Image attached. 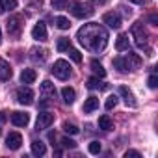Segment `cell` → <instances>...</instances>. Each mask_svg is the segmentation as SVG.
Returning <instances> with one entry per match:
<instances>
[{"label":"cell","instance_id":"1","mask_svg":"<svg viewBox=\"0 0 158 158\" xmlns=\"http://www.w3.org/2000/svg\"><path fill=\"white\" fill-rule=\"evenodd\" d=\"M76 39L80 45L91 52H102L108 45V32L99 24V23H89L84 24L76 34Z\"/></svg>","mask_w":158,"mask_h":158},{"label":"cell","instance_id":"2","mask_svg":"<svg viewBox=\"0 0 158 158\" xmlns=\"http://www.w3.org/2000/svg\"><path fill=\"white\" fill-rule=\"evenodd\" d=\"M128 52V50H127ZM114 65L119 69V71H134L141 65V58L134 52H128L125 58H115L114 60Z\"/></svg>","mask_w":158,"mask_h":158},{"label":"cell","instance_id":"3","mask_svg":"<svg viewBox=\"0 0 158 158\" xmlns=\"http://www.w3.org/2000/svg\"><path fill=\"white\" fill-rule=\"evenodd\" d=\"M130 34H132V37H134V41H136V47H139V48H145V47H147V37H149V35H147V32H145V28H143L141 23L132 24Z\"/></svg>","mask_w":158,"mask_h":158},{"label":"cell","instance_id":"4","mask_svg":"<svg viewBox=\"0 0 158 158\" xmlns=\"http://www.w3.org/2000/svg\"><path fill=\"white\" fill-rule=\"evenodd\" d=\"M71 13L76 19H88L93 15V10L89 6H84L82 2H78V0H74V2H71Z\"/></svg>","mask_w":158,"mask_h":158},{"label":"cell","instance_id":"5","mask_svg":"<svg viewBox=\"0 0 158 158\" xmlns=\"http://www.w3.org/2000/svg\"><path fill=\"white\" fill-rule=\"evenodd\" d=\"M52 74L56 78H60V80H67V78L71 76V65L65 61V60H58L52 67Z\"/></svg>","mask_w":158,"mask_h":158},{"label":"cell","instance_id":"6","mask_svg":"<svg viewBox=\"0 0 158 158\" xmlns=\"http://www.w3.org/2000/svg\"><path fill=\"white\" fill-rule=\"evenodd\" d=\"M21 30H23V17H21V15L10 17V19H8V34L13 35V37H17V35L21 34Z\"/></svg>","mask_w":158,"mask_h":158},{"label":"cell","instance_id":"7","mask_svg":"<svg viewBox=\"0 0 158 158\" xmlns=\"http://www.w3.org/2000/svg\"><path fill=\"white\" fill-rule=\"evenodd\" d=\"M21 145H23V136H21L19 132H10V134L6 136V147H8L10 151H17Z\"/></svg>","mask_w":158,"mask_h":158},{"label":"cell","instance_id":"8","mask_svg":"<svg viewBox=\"0 0 158 158\" xmlns=\"http://www.w3.org/2000/svg\"><path fill=\"white\" fill-rule=\"evenodd\" d=\"M17 101H19L21 104H26V106L34 104V91H32L30 88H21V89L17 91Z\"/></svg>","mask_w":158,"mask_h":158},{"label":"cell","instance_id":"9","mask_svg":"<svg viewBox=\"0 0 158 158\" xmlns=\"http://www.w3.org/2000/svg\"><path fill=\"white\" fill-rule=\"evenodd\" d=\"M52 123H54V114L43 112V114H39V117H37L35 128H37V130H45V128H48V127H50Z\"/></svg>","mask_w":158,"mask_h":158},{"label":"cell","instance_id":"10","mask_svg":"<svg viewBox=\"0 0 158 158\" xmlns=\"http://www.w3.org/2000/svg\"><path fill=\"white\" fill-rule=\"evenodd\" d=\"M47 26H45V23H37L34 28H32V37L35 39V41H47Z\"/></svg>","mask_w":158,"mask_h":158},{"label":"cell","instance_id":"11","mask_svg":"<svg viewBox=\"0 0 158 158\" xmlns=\"http://www.w3.org/2000/svg\"><path fill=\"white\" fill-rule=\"evenodd\" d=\"M11 123L15 127H26L30 123V115L26 112H13L11 114Z\"/></svg>","mask_w":158,"mask_h":158},{"label":"cell","instance_id":"12","mask_svg":"<svg viewBox=\"0 0 158 158\" xmlns=\"http://www.w3.org/2000/svg\"><path fill=\"white\" fill-rule=\"evenodd\" d=\"M102 21H104V24H108V26L114 28V30H119V28H121V17H119L117 13H106V15L102 17Z\"/></svg>","mask_w":158,"mask_h":158},{"label":"cell","instance_id":"13","mask_svg":"<svg viewBox=\"0 0 158 158\" xmlns=\"http://www.w3.org/2000/svg\"><path fill=\"white\" fill-rule=\"evenodd\" d=\"M119 93H121V97H123V101H125L127 106H130V108H136V106H138V102H136V99H134V95H132V91H130L128 88L121 86V88H119Z\"/></svg>","mask_w":158,"mask_h":158},{"label":"cell","instance_id":"14","mask_svg":"<svg viewBox=\"0 0 158 158\" xmlns=\"http://www.w3.org/2000/svg\"><path fill=\"white\" fill-rule=\"evenodd\" d=\"M11 74H13V71H11V65H10L6 60H2V58H0V80H10V78H11Z\"/></svg>","mask_w":158,"mask_h":158},{"label":"cell","instance_id":"15","mask_svg":"<svg viewBox=\"0 0 158 158\" xmlns=\"http://www.w3.org/2000/svg\"><path fill=\"white\" fill-rule=\"evenodd\" d=\"M35 78H37V73H35L34 69H24V71L21 73V82H23V84H34Z\"/></svg>","mask_w":158,"mask_h":158},{"label":"cell","instance_id":"16","mask_svg":"<svg viewBox=\"0 0 158 158\" xmlns=\"http://www.w3.org/2000/svg\"><path fill=\"white\" fill-rule=\"evenodd\" d=\"M128 47H130L128 35H127V34H121V35L117 37V41H115V50H117V52H127Z\"/></svg>","mask_w":158,"mask_h":158},{"label":"cell","instance_id":"17","mask_svg":"<svg viewBox=\"0 0 158 158\" xmlns=\"http://www.w3.org/2000/svg\"><path fill=\"white\" fill-rule=\"evenodd\" d=\"M97 108H99V99H97V97H88L86 102H84V112H86V114H91V112H95Z\"/></svg>","mask_w":158,"mask_h":158},{"label":"cell","instance_id":"18","mask_svg":"<svg viewBox=\"0 0 158 158\" xmlns=\"http://www.w3.org/2000/svg\"><path fill=\"white\" fill-rule=\"evenodd\" d=\"M41 93H43L45 97H54V95H56V89H54V84H52L50 80H45V82L41 84Z\"/></svg>","mask_w":158,"mask_h":158},{"label":"cell","instance_id":"19","mask_svg":"<svg viewBox=\"0 0 158 158\" xmlns=\"http://www.w3.org/2000/svg\"><path fill=\"white\" fill-rule=\"evenodd\" d=\"M47 152V147H45V143L43 141H32V154L34 156H43Z\"/></svg>","mask_w":158,"mask_h":158},{"label":"cell","instance_id":"20","mask_svg":"<svg viewBox=\"0 0 158 158\" xmlns=\"http://www.w3.org/2000/svg\"><path fill=\"white\" fill-rule=\"evenodd\" d=\"M61 97H63V101H65L67 104H73V102H74L76 93H74V89H73V88H63V89H61Z\"/></svg>","mask_w":158,"mask_h":158},{"label":"cell","instance_id":"21","mask_svg":"<svg viewBox=\"0 0 158 158\" xmlns=\"http://www.w3.org/2000/svg\"><path fill=\"white\" fill-rule=\"evenodd\" d=\"M91 71H93L99 78H104V76H106V69H104L97 60H93V61H91Z\"/></svg>","mask_w":158,"mask_h":158},{"label":"cell","instance_id":"22","mask_svg":"<svg viewBox=\"0 0 158 158\" xmlns=\"http://www.w3.org/2000/svg\"><path fill=\"white\" fill-rule=\"evenodd\" d=\"M99 128H102V130H112V128H114L112 119H110L108 115H101V117H99Z\"/></svg>","mask_w":158,"mask_h":158},{"label":"cell","instance_id":"23","mask_svg":"<svg viewBox=\"0 0 158 158\" xmlns=\"http://www.w3.org/2000/svg\"><path fill=\"white\" fill-rule=\"evenodd\" d=\"M88 88L89 89H106V84H102L99 80V76H97V78H89L88 80Z\"/></svg>","mask_w":158,"mask_h":158},{"label":"cell","instance_id":"24","mask_svg":"<svg viewBox=\"0 0 158 158\" xmlns=\"http://www.w3.org/2000/svg\"><path fill=\"white\" fill-rule=\"evenodd\" d=\"M45 58H47V50H43V48H34V50H32V60H35V61H45Z\"/></svg>","mask_w":158,"mask_h":158},{"label":"cell","instance_id":"25","mask_svg":"<svg viewBox=\"0 0 158 158\" xmlns=\"http://www.w3.org/2000/svg\"><path fill=\"white\" fill-rule=\"evenodd\" d=\"M56 26L60 30H69L71 28V23H69L67 17H56Z\"/></svg>","mask_w":158,"mask_h":158},{"label":"cell","instance_id":"26","mask_svg":"<svg viewBox=\"0 0 158 158\" xmlns=\"http://www.w3.org/2000/svg\"><path fill=\"white\" fill-rule=\"evenodd\" d=\"M69 47H71V41H69L67 37H60V39H58V47H56V48H58L60 52H63V50H67Z\"/></svg>","mask_w":158,"mask_h":158},{"label":"cell","instance_id":"27","mask_svg":"<svg viewBox=\"0 0 158 158\" xmlns=\"http://www.w3.org/2000/svg\"><path fill=\"white\" fill-rule=\"evenodd\" d=\"M67 50H69V56H71V60H73V61H76V63H80V61H82V54L78 52L76 48H71V47H69Z\"/></svg>","mask_w":158,"mask_h":158},{"label":"cell","instance_id":"28","mask_svg":"<svg viewBox=\"0 0 158 158\" xmlns=\"http://www.w3.org/2000/svg\"><path fill=\"white\" fill-rule=\"evenodd\" d=\"M69 6V0H52V8L54 10H65Z\"/></svg>","mask_w":158,"mask_h":158},{"label":"cell","instance_id":"29","mask_svg":"<svg viewBox=\"0 0 158 158\" xmlns=\"http://www.w3.org/2000/svg\"><path fill=\"white\" fill-rule=\"evenodd\" d=\"M63 130L67 132V134H78V127H74L73 123H63Z\"/></svg>","mask_w":158,"mask_h":158},{"label":"cell","instance_id":"30","mask_svg":"<svg viewBox=\"0 0 158 158\" xmlns=\"http://www.w3.org/2000/svg\"><path fill=\"white\" fill-rule=\"evenodd\" d=\"M88 151H89L91 154H99V152H101V143H99V141H91L89 147H88Z\"/></svg>","mask_w":158,"mask_h":158},{"label":"cell","instance_id":"31","mask_svg":"<svg viewBox=\"0 0 158 158\" xmlns=\"http://www.w3.org/2000/svg\"><path fill=\"white\" fill-rule=\"evenodd\" d=\"M2 6H4V11L6 10H15L17 8V0H2Z\"/></svg>","mask_w":158,"mask_h":158},{"label":"cell","instance_id":"32","mask_svg":"<svg viewBox=\"0 0 158 158\" xmlns=\"http://www.w3.org/2000/svg\"><path fill=\"white\" fill-rule=\"evenodd\" d=\"M115 104H117V97L115 95H112V97H108V101H106V110H112V108H115Z\"/></svg>","mask_w":158,"mask_h":158},{"label":"cell","instance_id":"33","mask_svg":"<svg viewBox=\"0 0 158 158\" xmlns=\"http://www.w3.org/2000/svg\"><path fill=\"white\" fill-rule=\"evenodd\" d=\"M61 145H63L65 149H74V147H76V141H73L71 138H63V139H61Z\"/></svg>","mask_w":158,"mask_h":158},{"label":"cell","instance_id":"34","mask_svg":"<svg viewBox=\"0 0 158 158\" xmlns=\"http://www.w3.org/2000/svg\"><path fill=\"white\" fill-rule=\"evenodd\" d=\"M147 84H149V88H151V89H154V88L158 86V78H156V74H151V76H149Z\"/></svg>","mask_w":158,"mask_h":158},{"label":"cell","instance_id":"35","mask_svg":"<svg viewBox=\"0 0 158 158\" xmlns=\"http://www.w3.org/2000/svg\"><path fill=\"white\" fill-rule=\"evenodd\" d=\"M141 154L138 152V151H127L125 152V158H139Z\"/></svg>","mask_w":158,"mask_h":158},{"label":"cell","instance_id":"36","mask_svg":"<svg viewBox=\"0 0 158 158\" xmlns=\"http://www.w3.org/2000/svg\"><path fill=\"white\" fill-rule=\"evenodd\" d=\"M149 21H151V23H152V24L156 26V24H158V17H156V13H152V15L149 17Z\"/></svg>","mask_w":158,"mask_h":158},{"label":"cell","instance_id":"37","mask_svg":"<svg viewBox=\"0 0 158 158\" xmlns=\"http://www.w3.org/2000/svg\"><path fill=\"white\" fill-rule=\"evenodd\" d=\"M6 114H8V112H4V110L0 112V123H4V121L8 119V115H6Z\"/></svg>","mask_w":158,"mask_h":158},{"label":"cell","instance_id":"38","mask_svg":"<svg viewBox=\"0 0 158 158\" xmlns=\"http://www.w3.org/2000/svg\"><path fill=\"white\" fill-rule=\"evenodd\" d=\"M91 2H95V4H104L106 0H91Z\"/></svg>","mask_w":158,"mask_h":158},{"label":"cell","instance_id":"39","mask_svg":"<svg viewBox=\"0 0 158 158\" xmlns=\"http://www.w3.org/2000/svg\"><path fill=\"white\" fill-rule=\"evenodd\" d=\"M4 11V6H2V0H0V13H2Z\"/></svg>","mask_w":158,"mask_h":158},{"label":"cell","instance_id":"40","mask_svg":"<svg viewBox=\"0 0 158 158\" xmlns=\"http://www.w3.org/2000/svg\"><path fill=\"white\" fill-rule=\"evenodd\" d=\"M132 2H136V4H143V0H132Z\"/></svg>","mask_w":158,"mask_h":158},{"label":"cell","instance_id":"41","mask_svg":"<svg viewBox=\"0 0 158 158\" xmlns=\"http://www.w3.org/2000/svg\"><path fill=\"white\" fill-rule=\"evenodd\" d=\"M0 43H2V30H0Z\"/></svg>","mask_w":158,"mask_h":158}]
</instances>
